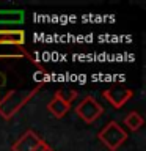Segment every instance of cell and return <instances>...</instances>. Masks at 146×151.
<instances>
[{
  "mask_svg": "<svg viewBox=\"0 0 146 151\" xmlns=\"http://www.w3.org/2000/svg\"><path fill=\"white\" fill-rule=\"evenodd\" d=\"M97 139L102 142L104 146H107L110 151H116L126 142L127 132L118 124L116 121H108L105 126L99 131Z\"/></svg>",
  "mask_w": 146,
  "mask_h": 151,
  "instance_id": "obj_1",
  "label": "cell"
},
{
  "mask_svg": "<svg viewBox=\"0 0 146 151\" xmlns=\"http://www.w3.org/2000/svg\"><path fill=\"white\" fill-rule=\"evenodd\" d=\"M75 112H77L80 120H83L87 124H91L104 113V107L93 96H87L75 107Z\"/></svg>",
  "mask_w": 146,
  "mask_h": 151,
  "instance_id": "obj_2",
  "label": "cell"
},
{
  "mask_svg": "<svg viewBox=\"0 0 146 151\" xmlns=\"http://www.w3.org/2000/svg\"><path fill=\"white\" fill-rule=\"evenodd\" d=\"M77 96V91H72L69 94V98H63V91H57L54 99L47 104V110L50 113H54V116L57 118H63L71 109V102L72 99Z\"/></svg>",
  "mask_w": 146,
  "mask_h": 151,
  "instance_id": "obj_3",
  "label": "cell"
},
{
  "mask_svg": "<svg viewBox=\"0 0 146 151\" xmlns=\"http://www.w3.org/2000/svg\"><path fill=\"white\" fill-rule=\"evenodd\" d=\"M47 143H44L33 131H27L17 142L13 143V151H41Z\"/></svg>",
  "mask_w": 146,
  "mask_h": 151,
  "instance_id": "obj_4",
  "label": "cell"
},
{
  "mask_svg": "<svg viewBox=\"0 0 146 151\" xmlns=\"http://www.w3.org/2000/svg\"><path fill=\"white\" fill-rule=\"evenodd\" d=\"M102 96L105 98L113 107L120 109L134 96V91L129 90V88H126V87H112L108 90H104Z\"/></svg>",
  "mask_w": 146,
  "mask_h": 151,
  "instance_id": "obj_5",
  "label": "cell"
},
{
  "mask_svg": "<svg viewBox=\"0 0 146 151\" xmlns=\"http://www.w3.org/2000/svg\"><path fill=\"white\" fill-rule=\"evenodd\" d=\"M25 44V32L17 28H0V46H17Z\"/></svg>",
  "mask_w": 146,
  "mask_h": 151,
  "instance_id": "obj_6",
  "label": "cell"
},
{
  "mask_svg": "<svg viewBox=\"0 0 146 151\" xmlns=\"http://www.w3.org/2000/svg\"><path fill=\"white\" fill-rule=\"evenodd\" d=\"M25 19L22 9H0V27L2 25H21Z\"/></svg>",
  "mask_w": 146,
  "mask_h": 151,
  "instance_id": "obj_7",
  "label": "cell"
},
{
  "mask_svg": "<svg viewBox=\"0 0 146 151\" xmlns=\"http://www.w3.org/2000/svg\"><path fill=\"white\" fill-rule=\"evenodd\" d=\"M143 116L140 115L138 112H130V113H127V116L124 118V124L129 127L130 131H138L141 126H143Z\"/></svg>",
  "mask_w": 146,
  "mask_h": 151,
  "instance_id": "obj_8",
  "label": "cell"
},
{
  "mask_svg": "<svg viewBox=\"0 0 146 151\" xmlns=\"http://www.w3.org/2000/svg\"><path fill=\"white\" fill-rule=\"evenodd\" d=\"M27 55L22 47L17 46H0V58H19V57Z\"/></svg>",
  "mask_w": 146,
  "mask_h": 151,
  "instance_id": "obj_9",
  "label": "cell"
},
{
  "mask_svg": "<svg viewBox=\"0 0 146 151\" xmlns=\"http://www.w3.org/2000/svg\"><path fill=\"white\" fill-rule=\"evenodd\" d=\"M5 82H6V77H5L3 73H0V87H2V85H5Z\"/></svg>",
  "mask_w": 146,
  "mask_h": 151,
  "instance_id": "obj_10",
  "label": "cell"
},
{
  "mask_svg": "<svg viewBox=\"0 0 146 151\" xmlns=\"http://www.w3.org/2000/svg\"><path fill=\"white\" fill-rule=\"evenodd\" d=\"M41 151H54V150H52V148H50L49 145H46V146H44V148H42Z\"/></svg>",
  "mask_w": 146,
  "mask_h": 151,
  "instance_id": "obj_11",
  "label": "cell"
}]
</instances>
